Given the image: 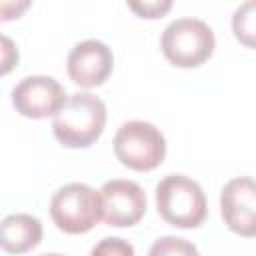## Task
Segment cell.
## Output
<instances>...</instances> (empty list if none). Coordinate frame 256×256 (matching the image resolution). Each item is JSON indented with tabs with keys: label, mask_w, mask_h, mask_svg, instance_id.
<instances>
[{
	"label": "cell",
	"mask_w": 256,
	"mask_h": 256,
	"mask_svg": "<svg viewBox=\"0 0 256 256\" xmlns=\"http://www.w3.org/2000/svg\"><path fill=\"white\" fill-rule=\"evenodd\" d=\"M106 126V104L90 92H74L52 120L56 140L68 148L92 146Z\"/></svg>",
	"instance_id": "cell-1"
},
{
	"label": "cell",
	"mask_w": 256,
	"mask_h": 256,
	"mask_svg": "<svg viewBox=\"0 0 256 256\" xmlns=\"http://www.w3.org/2000/svg\"><path fill=\"white\" fill-rule=\"evenodd\" d=\"M158 214L176 228H198L206 220V196L200 184L184 174H168L156 184Z\"/></svg>",
	"instance_id": "cell-2"
},
{
	"label": "cell",
	"mask_w": 256,
	"mask_h": 256,
	"mask_svg": "<svg viewBox=\"0 0 256 256\" xmlns=\"http://www.w3.org/2000/svg\"><path fill=\"white\" fill-rule=\"evenodd\" d=\"M214 32L200 18L172 20L160 38V48L166 60L178 68H196L214 52Z\"/></svg>",
	"instance_id": "cell-3"
},
{
	"label": "cell",
	"mask_w": 256,
	"mask_h": 256,
	"mask_svg": "<svg viewBox=\"0 0 256 256\" xmlns=\"http://www.w3.org/2000/svg\"><path fill=\"white\" fill-rule=\"evenodd\" d=\"M52 222L66 234H86L102 218V196L82 182H70L58 188L50 200Z\"/></svg>",
	"instance_id": "cell-4"
},
{
	"label": "cell",
	"mask_w": 256,
	"mask_h": 256,
	"mask_svg": "<svg viewBox=\"0 0 256 256\" xmlns=\"http://www.w3.org/2000/svg\"><path fill=\"white\" fill-rule=\"evenodd\" d=\"M116 158L136 172L158 168L166 156V140L162 132L144 120L124 122L114 136Z\"/></svg>",
	"instance_id": "cell-5"
},
{
	"label": "cell",
	"mask_w": 256,
	"mask_h": 256,
	"mask_svg": "<svg viewBox=\"0 0 256 256\" xmlns=\"http://www.w3.org/2000/svg\"><path fill=\"white\" fill-rule=\"evenodd\" d=\"M66 102L64 86L52 76H26L12 88V104L26 118L56 116Z\"/></svg>",
	"instance_id": "cell-6"
},
{
	"label": "cell",
	"mask_w": 256,
	"mask_h": 256,
	"mask_svg": "<svg viewBox=\"0 0 256 256\" xmlns=\"http://www.w3.org/2000/svg\"><path fill=\"white\" fill-rule=\"evenodd\" d=\"M224 224L238 236H256V180L248 176L232 178L220 194Z\"/></svg>",
	"instance_id": "cell-7"
},
{
	"label": "cell",
	"mask_w": 256,
	"mask_h": 256,
	"mask_svg": "<svg viewBox=\"0 0 256 256\" xmlns=\"http://www.w3.org/2000/svg\"><path fill=\"white\" fill-rule=\"evenodd\" d=\"M104 220L108 226L126 228L134 226L146 214V192L140 184L124 178L104 182L100 188Z\"/></svg>",
	"instance_id": "cell-8"
},
{
	"label": "cell",
	"mask_w": 256,
	"mask_h": 256,
	"mask_svg": "<svg viewBox=\"0 0 256 256\" xmlns=\"http://www.w3.org/2000/svg\"><path fill=\"white\" fill-rule=\"evenodd\" d=\"M112 66H114L112 50L100 40L78 42L70 50L66 62L70 80L82 88H96L104 84L112 72Z\"/></svg>",
	"instance_id": "cell-9"
},
{
	"label": "cell",
	"mask_w": 256,
	"mask_h": 256,
	"mask_svg": "<svg viewBox=\"0 0 256 256\" xmlns=\"http://www.w3.org/2000/svg\"><path fill=\"white\" fill-rule=\"evenodd\" d=\"M42 240V222L32 214H8L2 220V248L10 254H24Z\"/></svg>",
	"instance_id": "cell-10"
},
{
	"label": "cell",
	"mask_w": 256,
	"mask_h": 256,
	"mask_svg": "<svg viewBox=\"0 0 256 256\" xmlns=\"http://www.w3.org/2000/svg\"><path fill=\"white\" fill-rule=\"evenodd\" d=\"M232 32L242 46L256 48V0H246L234 10Z\"/></svg>",
	"instance_id": "cell-11"
},
{
	"label": "cell",
	"mask_w": 256,
	"mask_h": 256,
	"mask_svg": "<svg viewBox=\"0 0 256 256\" xmlns=\"http://www.w3.org/2000/svg\"><path fill=\"white\" fill-rule=\"evenodd\" d=\"M148 256H200L198 248L180 236H162L152 242Z\"/></svg>",
	"instance_id": "cell-12"
},
{
	"label": "cell",
	"mask_w": 256,
	"mask_h": 256,
	"mask_svg": "<svg viewBox=\"0 0 256 256\" xmlns=\"http://www.w3.org/2000/svg\"><path fill=\"white\" fill-rule=\"evenodd\" d=\"M90 256H136L134 246L122 238H102L90 252Z\"/></svg>",
	"instance_id": "cell-13"
},
{
	"label": "cell",
	"mask_w": 256,
	"mask_h": 256,
	"mask_svg": "<svg viewBox=\"0 0 256 256\" xmlns=\"http://www.w3.org/2000/svg\"><path fill=\"white\" fill-rule=\"evenodd\" d=\"M128 8L134 10L140 18H160L172 8L170 0H154V2H128Z\"/></svg>",
	"instance_id": "cell-14"
},
{
	"label": "cell",
	"mask_w": 256,
	"mask_h": 256,
	"mask_svg": "<svg viewBox=\"0 0 256 256\" xmlns=\"http://www.w3.org/2000/svg\"><path fill=\"white\" fill-rule=\"evenodd\" d=\"M2 50H4V68H2V74H6L10 68H12V64H16V60H18V50L12 46V42H10V38L8 36H2Z\"/></svg>",
	"instance_id": "cell-15"
},
{
	"label": "cell",
	"mask_w": 256,
	"mask_h": 256,
	"mask_svg": "<svg viewBox=\"0 0 256 256\" xmlns=\"http://www.w3.org/2000/svg\"><path fill=\"white\" fill-rule=\"evenodd\" d=\"M42 256H64V254H54V252H52V254H42Z\"/></svg>",
	"instance_id": "cell-16"
}]
</instances>
